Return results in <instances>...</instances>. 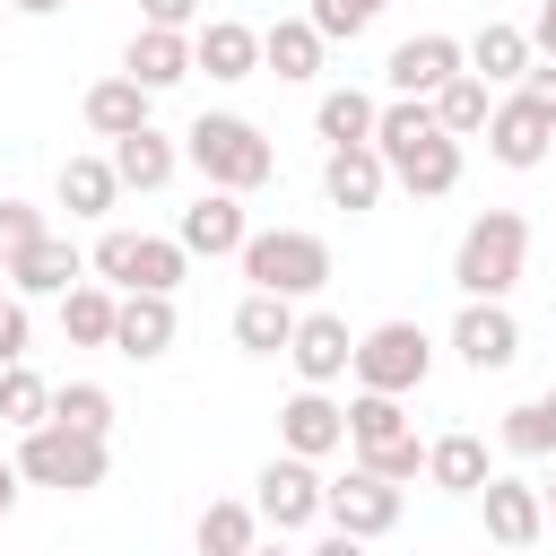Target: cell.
Returning <instances> with one entry per match:
<instances>
[{"label":"cell","mask_w":556,"mask_h":556,"mask_svg":"<svg viewBox=\"0 0 556 556\" xmlns=\"http://www.w3.org/2000/svg\"><path fill=\"white\" fill-rule=\"evenodd\" d=\"M113 287H96V278H78L70 295H61V330H70V348H113Z\"/></svg>","instance_id":"1f68e13d"},{"label":"cell","mask_w":556,"mask_h":556,"mask_svg":"<svg viewBox=\"0 0 556 556\" xmlns=\"http://www.w3.org/2000/svg\"><path fill=\"white\" fill-rule=\"evenodd\" d=\"M478 513H486V539H495L504 556L539 547V530H547V504H539V486H530V478H504V469L478 486Z\"/></svg>","instance_id":"7c38bea8"},{"label":"cell","mask_w":556,"mask_h":556,"mask_svg":"<svg viewBox=\"0 0 556 556\" xmlns=\"http://www.w3.org/2000/svg\"><path fill=\"white\" fill-rule=\"evenodd\" d=\"M278 443H287L295 460H330V452L348 443V408H339L330 391H295V400L278 408Z\"/></svg>","instance_id":"ac0fdd59"},{"label":"cell","mask_w":556,"mask_h":556,"mask_svg":"<svg viewBox=\"0 0 556 556\" xmlns=\"http://www.w3.org/2000/svg\"><path fill=\"white\" fill-rule=\"evenodd\" d=\"M539 504H547V521H556V478H547V486H539Z\"/></svg>","instance_id":"c3c4849f"},{"label":"cell","mask_w":556,"mask_h":556,"mask_svg":"<svg viewBox=\"0 0 556 556\" xmlns=\"http://www.w3.org/2000/svg\"><path fill=\"white\" fill-rule=\"evenodd\" d=\"M243 278H252V295H321L330 287V243L313 235V226H252L243 235Z\"/></svg>","instance_id":"277c9868"},{"label":"cell","mask_w":556,"mask_h":556,"mask_svg":"<svg viewBox=\"0 0 556 556\" xmlns=\"http://www.w3.org/2000/svg\"><path fill=\"white\" fill-rule=\"evenodd\" d=\"M521 96H530V104L556 122V61H530V70H521Z\"/></svg>","instance_id":"b9f144b4"},{"label":"cell","mask_w":556,"mask_h":556,"mask_svg":"<svg viewBox=\"0 0 556 556\" xmlns=\"http://www.w3.org/2000/svg\"><path fill=\"white\" fill-rule=\"evenodd\" d=\"M9 365H26V304L17 295H0V374Z\"/></svg>","instance_id":"ab89813d"},{"label":"cell","mask_w":556,"mask_h":556,"mask_svg":"<svg viewBox=\"0 0 556 556\" xmlns=\"http://www.w3.org/2000/svg\"><path fill=\"white\" fill-rule=\"evenodd\" d=\"M148 104H156V96H148V87H130V78L113 70V78H96V87H87V104H78V113H87V130H96V139H130V130H148Z\"/></svg>","instance_id":"d4e9b609"},{"label":"cell","mask_w":556,"mask_h":556,"mask_svg":"<svg viewBox=\"0 0 556 556\" xmlns=\"http://www.w3.org/2000/svg\"><path fill=\"white\" fill-rule=\"evenodd\" d=\"M104 469H113V452H104L96 434H70V426H35V434H17V478H26V486L87 495V486H104Z\"/></svg>","instance_id":"52a82bcc"},{"label":"cell","mask_w":556,"mask_h":556,"mask_svg":"<svg viewBox=\"0 0 556 556\" xmlns=\"http://www.w3.org/2000/svg\"><path fill=\"white\" fill-rule=\"evenodd\" d=\"M35 235H52V226H43V208H35V200H0V261H9V252H26Z\"/></svg>","instance_id":"f35d334b"},{"label":"cell","mask_w":556,"mask_h":556,"mask_svg":"<svg viewBox=\"0 0 556 556\" xmlns=\"http://www.w3.org/2000/svg\"><path fill=\"white\" fill-rule=\"evenodd\" d=\"M87 269H96V287H113V295H122V287H130V269H139V235H130V226H104V235H96V252H87Z\"/></svg>","instance_id":"74e56055"},{"label":"cell","mask_w":556,"mask_h":556,"mask_svg":"<svg viewBox=\"0 0 556 556\" xmlns=\"http://www.w3.org/2000/svg\"><path fill=\"white\" fill-rule=\"evenodd\" d=\"M0 269H9V295L26 304V295H70V287L87 278V252H78L70 235H35V243H26V252H9Z\"/></svg>","instance_id":"5bb4252c"},{"label":"cell","mask_w":556,"mask_h":556,"mask_svg":"<svg viewBox=\"0 0 556 556\" xmlns=\"http://www.w3.org/2000/svg\"><path fill=\"white\" fill-rule=\"evenodd\" d=\"M452 356H460L469 374H504V365L521 356V321H513V304H460V321H452Z\"/></svg>","instance_id":"9a60e30c"},{"label":"cell","mask_w":556,"mask_h":556,"mask_svg":"<svg viewBox=\"0 0 556 556\" xmlns=\"http://www.w3.org/2000/svg\"><path fill=\"white\" fill-rule=\"evenodd\" d=\"M486 148H495V165H513V174H530V165H547V148H556V122L513 87V96H495V113H486V130H478Z\"/></svg>","instance_id":"30bf717a"},{"label":"cell","mask_w":556,"mask_h":556,"mask_svg":"<svg viewBox=\"0 0 556 556\" xmlns=\"http://www.w3.org/2000/svg\"><path fill=\"white\" fill-rule=\"evenodd\" d=\"M182 269H191V252H182L174 235H139V269H130V287H122V295H174V287H182Z\"/></svg>","instance_id":"836d02e7"},{"label":"cell","mask_w":556,"mask_h":556,"mask_svg":"<svg viewBox=\"0 0 556 556\" xmlns=\"http://www.w3.org/2000/svg\"><path fill=\"white\" fill-rule=\"evenodd\" d=\"M182 165L208 182V191H261L269 174H278V148L261 139V122H243V113H200L191 130H182Z\"/></svg>","instance_id":"3957f363"},{"label":"cell","mask_w":556,"mask_h":556,"mask_svg":"<svg viewBox=\"0 0 556 556\" xmlns=\"http://www.w3.org/2000/svg\"><path fill=\"white\" fill-rule=\"evenodd\" d=\"M374 96L365 87H330L321 104H313V130H321V148H374Z\"/></svg>","instance_id":"83f0119b"},{"label":"cell","mask_w":556,"mask_h":556,"mask_svg":"<svg viewBox=\"0 0 556 556\" xmlns=\"http://www.w3.org/2000/svg\"><path fill=\"white\" fill-rule=\"evenodd\" d=\"M304 556H365V539H348V530H330V539H313Z\"/></svg>","instance_id":"ee69618b"},{"label":"cell","mask_w":556,"mask_h":556,"mask_svg":"<svg viewBox=\"0 0 556 556\" xmlns=\"http://www.w3.org/2000/svg\"><path fill=\"white\" fill-rule=\"evenodd\" d=\"M174 295H122L113 304V356H130V365H156L165 348H174Z\"/></svg>","instance_id":"d6986e66"},{"label":"cell","mask_w":556,"mask_h":556,"mask_svg":"<svg viewBox=\"0 0 556 556\" xmlns=\"http://www.w3.org/2000/svg\"><path fill=\"white\" fill-rule=\"evenodd\" d=\"M43 426H70V434H96V443H104V434H113V391H104V382H61Z\"/></svg>","instance_id":"d6a6232c"},{"label":"cell","mask_w":556,"mask_h":556,"mask_svg":"<svg viewBox=\"0 0 556 556\" xmlns=\"http://www.w3.org/2000/svg\"><path fill=\"white\" fill-rule=\"evenodd\" d=\"M191 547H200V556H252V547H261V513L235 504V495H217V504L191 521Z\"/></svg>","instance_id":"f546056e"},{"label":"cell","mask_w":556,"mask_h":556,"mask_svg":"<svg viewBox=\"0 0 556 556\" xmlns=\"http://www.w3.org/2000/svg\"><path fill=\"white\" fill-rule=\"evenodd\" d=\"M17 486H26V478H17V460H0V521L17 513Z\"/></svg>","instance_id":"f6af8a7d"},{"label":"cell","mask_w":556,"mask_h":556,"mask_svg":"<svg viewBox=\"0 0 556 556\" xmlns=\"http://www.w3.org/2000/svg\"><path fill=\"white\" fill-rule=\"evenodd\" d=\"M17 17H52V9H70V0H9Z\"/></svg>","instance_id":"bcb514c9"},{"label":"cell","mask_w":556,"mask_h":556,"mask_svg":"<svg viewBox=\"0 0 556 556\" xmlns=\"http://www.w3.org/2000/svg\"><path fill=\"white\" fill-rule=\"evenodd\" d=\"M348 452H356V469H374V478H391V486L426 478V443H417L408 408L382 400V391H356V400H348Z\"/></svg>","instance_id":"5b68a950"},{"label":"cell","mask_w":556,"mask_h":556,"mask_svg":"<svg viewBox=\"0 0 556 556\" xmlns=\"http://www.w3.org/2000/svg\"><path fill=\"white\" fill-rule=\"evenodd\" d=\"M252 556H304V547H287V539H261V547H252Z\"/></svg>","instance_id":"7dc6e473"},{"label":"cell","mask_w":556,"mask_h":556,"mask_svg":"<svg viewBox=\"0 0 556 556\" xmlns=\"http://www.w3.org/2000/svg\"><path fill=\"white\" fill-rule=\"evenodd\" d=\"M382 78H391V96L426 104L434 87H452V78H460V35H408V43H391Z\"/></svg>","instance_id":"4fadbf2b"},{"label":"cell","mask_w":556,"mask_h":556,"mask_svg":"<svg viewBox=\"0 0 556 556\" xmlns=\"http://www.w3.org/2000/svg\"><path fill=\"white\" fill-rule=\"evenodd\" d=\"M539 52H530V35L521 26H504V17H486L469 43H460V70L469 78H486V87H521V70H530Z\"/></svg>","instance_id":"ffe728a7"},{"label":"cell","mask_w":556,"mask_h":556,"mask_svg":"<svg viewBox=\"0 0 556 556\" xmlns=\"http://www.w3.org/2000/svg\"><path fill=\"white\" fill-rule=\"evenodd\" d=\"M321 35L304 26V17H278V26H261V70L269 78H287V87H304V78H321Z\"/></svg>","instance_id":"cb8c5ba5"},{"label":"cell","mask_w":556,"mask_h":556,"mask_svg":"<svg viewBox=\"0 0 556 556\" xmlns=\"http://www.w3.org/2000/svg\"><path fill=\"white\" fill-rule=\"evenodd\" d=\"M243 235H252V217H243V200H235V191H200V200L182 208V226H174V243H182L191 261L243 252Z\"/></svg>","instance_id":"e0dca14e"},{"label":"cell","mask_w":556,"mask_h":556,"mask_svg":"<svg viewBox=\"0 0 556 556\" xmlns=\"http://www.w3.org/2000/svg\"><path fill=\"white\" fill-rule=\"evenodd\" d=\"M174 174H182V139H165L156 122L130 130V139H113V182L122 191H165Z\"/></svg>","instance_id":"7402d4cb"},{"label":"cell","mask_w":556,"mask_h":556,"mask_svg":"<svg viewBox=\"0 0 556 556\" xmlns=\"http://www.w3.org/2000/svg\"><path fill=\"white\" fill-rule=\"evenodd\" d=\"M547 156H556V148H547Z\"/></svg>","instance_id":"816d5d0a"},{"label":"cell","mask_w":556,"mask_h":556,"mask_svg":"<svg viewBox=\"0 0 556 556\" xmlns=\"http://www.w3.org/2000/svg\"><path fill=\"white\" fill-rule=\"evenodd\" d=\"M191 70H208L217 87L261 78V26H243V17H208V26H191Z\"/></svg>","instance_id":"2e32d148"},{"label":"cell","mask_w":556,"mask_h":556,"mask_svg":"<svg viewBox=\"0 0 556 556\" xmlns=\"http://www.w3.org/2000/svg\"><path fill=\"white\" fill-rule=\"evenodd\" d=\"M43 417H52V382H43L35 365H9V374H0V426L35 434Z\"/></svg>","instance_id":"e575fe53"},{"label":"cell","mask_w":556,"mask_h":556,"mask_svg":"<svg viewBox=\"0 0 556 556\" xmlns=\"http://www.w3.org/2000/svg\"><path fill=\"white\" fill-rule=\"evenodd\" d=\"M539 400H547V417H556V391H539Z\"/></svg>","instance_id":"681fc988"},{"label":"cell","mask_w":556,"mask_h":556,"mask_svg":"<svg viewBox=\"0 0 556 556\" xmlns=\"http://www.w3.org/2000/svg\"><path fill=\"white\" fill-rule=\"evenodd\" d=\"M495 434H504V452H513V460H547V452H556V417H547V400L504 408V426H495Z\"/></svg>","instance_id":"d590c367"},{"label":"cell","mask_w":556,"mask_h":556,"mask_svg":"<svg viewBox=\"0 0 556 556\" xmlns=\"http://www.w3.org/2000/svg\"><path fill=\"white\" fill-rule=\"evenodd\" d=\"M226 330H235L243 356H287V339H295V304H287V295H243Z\"/></svg>","instance_id":"484cf974"},{"label":"cell","mask_w":556,"mask_h":556,"mask_svg":"<svg viewBox=\"0 0 556 556\" xmlns=\"http://www.w3.org/2000/svg\"><path fill=\"white\" fill-rule=\"evenodd\" d=\"M61 208L70 217H113V200H122V182H113V156H61Z\"/></svg>","instance_id":"f1b7e54d"},{"label":"cell","mask_w":556,"mask_h":556,"mask_svg":"<svg viewBox=\"0 0 556 556\" xmlns=\"http://www.w3.org/2000/svg\"><path fill=\"white\" fill-rule=\"evenodd\" d=\"M356 391H382V400H408V391H426V374H434V339H426V321H374V330H356Z\"/></svg>","instance_id":"8992f818"},{"label":"cell","mask_w":556,"mask_h":556,"mask_svg":"<svg viewBox=\"0 0 556 556\" xmlns=\"http://www.w3.org/2000/svg\"><path fill=\"white\" fill-rule=\"evenodd\" d=\"M374 17H382V0H304V26H313L321 43H356Z\"/></svg>","instance_id":"8d00e7d4"},{"label":"cell","mask_w":556,"mask_h":556,"mask_svg":"<svg viewBox=\"0 0 556 556\" xmlns=\"http://www.w3.org/2000/svg\"><path fill=\"white\" fill-rule=\"evenodd\" d=\"M495 556H504V547H495Z\"/></svg>","instance_id":"f5cc1de1"},{"label":"cell","mask_w":556,"mask_h":556,"mask_svg":"<svg viewBox=\"0 0 556 556\" xmlns=\"http://www.w3.org/2000/svg\"><path fill=\"white\" fill-rule=\"evenodd\" d=\"M252 513H261V530H304V521H321V469L313 460H295V452H278L261 478H252Z\"/></svg>","instance_id":"9c48e42d"},{"label":"cell","mask_w":556,"mask_h":556,"mask_svg":"<svg viewBox=\"0 0 556 556\" xmlns=\"http://www.w3.org/2000/svg\"><path fill=\"white\" fill-rule=\"evenodd\" d=\"M287 365L304 374V391H330V382H348V365H356V330H348L339 313H295Z\"/></svg>","instance_id":"8fae6325"},{"label":"cell","mask_w":556,"mask_h":556,"mask_svg":"<svg viewBox=\"0 0 556 556\" xmlns=\"http://www.w3.org/2000/svg\"><path fill=\"white\" fill-rule=\"evenodd\" d=\"M521 35H530V52H539V61H556V0H539V17H530Z\"/></svg>","instance_id":"7bdbcfd3"},{"label":"cell","mask_w":556,"mask_h":556,"mask_svg":"<svg viewBox=\"0 0 556 556\" xmlns=\"http://www.w3.org/2000/svg\"><path fill=\"white\" fill-rule=\"evenodd\" d=\"M374 156H382V174H391L400 191H417V200H443V191L460 182V139H443V130H434V104H408V96H391V104L374 113Z\"/></svg>","instance_id":"6da1fadb"},{"label":"cell","mask_w":556,"mask_h":556,"mask_svg":"<svg viewBox=\"0 0 556 556\" xmlns=\"http://www.w3.org/2000/svg\"><path fill=\"white\" fill-rule=\"evenodd\" d=\"M426 104H434V130H443V139H478V130H486V113H495V87L460 70V78H452V87H434Z\"/></svg>","instance_id":"4dcf8cb0"},{"label":"cell","mask_w":556,"mask_h":556,"mask_svg":"<svg viewBox=\"0 0 556 556\" xmlns=\"http://www.w3.org/2000/svg\"><path fill=\"white\" fill-rule=\"evenodd\" d=\"M321 191H330V208L356 217V208H374V200L391 191V174H382L374 148H330V156H321Z\"/></svg>","instance_id":"603a6c76"},{"label":"cell","mask_w":556,"mask_h":556,"mask_svg":"<svg viewBox=\"0 0 556 556\" xmlns=\"http://www.w3.org/2000/svg\"><path fill=\"white\" fill-rule=\"evenodd\" d=\"M139 26H165V35H191V26H200V0H139Z\"/></svg>","instance_id":"60d3db41"},{"label":"cell","mask_w":556,"mask_h":556,"mask_svg":"<svg viewBox=\"0 0 556 556\" xmlns=\"http://www.w3.org/2000/svg\"><path fill=\"white\" fill-rule=\"evenodd\" d=\"M495 469H486V443L478 434H434L426 443V486H443V495H478Z\"/></svg>","instance_id":"4316f807"},{"label":"cell","mask_w":556,"mask_h":556,"mask_svg":"<svg viewBox=\"0 0 556 556\" xmlns=\"http://www.w3.org/2000/svg\"><path fill=\"white\" fill-rule=\"evenodd\" d=\"M0 287H9V269H0Z\"/></svg>","instance_id":"f907efd6"},{"label":"cell","mask_w":556,"mask_h":556,"mask_svg":"<svg viewBox=\"0 0 556 556\" xmlns=\"http://www.w3.org/2000/svg\"><path fill=\"white\" fill-rule=\"evenodd\" d=\"M321 521L374 547V539H391V530H400V486H391V478H374V469L321 478Z\"/></svg>","instance_id":"ba28073f"},{"label":"cell","mask_w":556,"mask_h":556,"mask_svg":"<svg viewBox=\"0 0 556 556\" xmlns=\"http://www.w3.org/2000/svg\"><path fill=\"white\" fill-rule=\"evenodd\" d=\"M521 269H530V217H521V208H478V217L460 226V243H452V287H460V304H504V295L521 287Z\"/></svg>","instance_id":"7a4b0ae2"},{"label":"cell","mask_w":556,"mask_h":556,"mask_svg":"<svg viewBox=\"0 0 556 556\" xmlns=\"http://www.w3.org/2000/svg\"><path fill=\"white\" fill-rule=\"evenodd\" d=\"M122 78H130V87H148V96L182 87V78H191V35L139 26V35H130V52H122Z\"/></svg>","instance_id":"44dd1931"}]
</instances>
